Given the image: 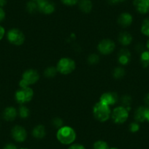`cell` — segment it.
I'll list each match as a JSON object with an SVG mask.
<instances>
[{"instance_id": "obj_36", "label": "cell", "mask_w": 149, "mask_h": 149, "mask_svg": "<svg viewBox=\"0 0 149 149\" xmlns=\"http://www.w3.org/2000/svg\"><path fill=\"white\" fill-rule=\"evenodd\" d=\"M146 119L148 120V121H149V107L146 108Z\"/></svg>"}, {"instance_id": "obj_9", "label": "cell", "mask_w": 149, "mask_h": 149, "mask_svg": "<svg viewBox=\"0 0 149 149\" xmlns=\"http://www.w3.org/2000/svg\"><path fill=\"white\" fill-rule=\"evenodd\" d=\"M11 134H12L13 138L17 142H24L27 136L25 129L20 126L14 127L11 131Z\"/></svg>"}, {"instance_id": "obj_21", "label": "cell", "mask_w": 149, "mask_h": 149, "mask_svg": "<svg viewBox=\"0 0 149 149\" xmlns=\"http://www.w3.org/2000/svg\"><path fill=\"white\" fill-rule=\"evenodd\" d=\"M141 31L144 35L149 37V18H146L143 21L141 26Z\"/></svg>"}, {"instance_id": "obj_38", "label": "cell", "mask_w": 149, "mask_h": 149, "mask_svg": "<svg viewBox=\"0 0 149 149\" xmlns=\"http://www.w3.org/2000/svg\"><path fill=\"white\" fill-rule=\"evenodd\" d=\"M145 102L149 106V93L148 94H146V96L145 97Z\"/></svg>"}, {"instance_id": "obj_5", "label": "cell", "mask_w": 149, "mask_h": 149, "mask_svg": "<svg viewBox=\"0 0 149 149\" xmlns=\"http://www.w3.org/2000/svg\"><path fill=\"white\" fill-rule=\"evenodd\" d=\"M8 40L10 43L15 45H21L24 43L25 37L22 31L17 29H10L8 33Z\"/></svg>"}, {"instance_id": "obj_29", "label": "cell", "mask_w": 149, "mask_h": 149, "mask_svg": "<svg viewBox=\"0 0 149 149\" xmlns=\"http://www.w3.org/2000/svg\"><path fill=\"white\" fill-rule=\"evenodd\" d=\"M99 61V56H98L95 55V54H93L91 55L88 58V62L91 63V64H96Z\"/></svg>"}, {"instance_id": "obj_42", "label": "cell", "mask_w": 149, "mask_h": 149, "mask_svg": "<svg viewBox=\"0 0 149 149\" xmlns=\"http://www.w3.org/2000/svg\"><path fill=\"white\" fill-rule=\"evenodd\" d=\"M110 149H118V148H110Z\"/></svg>"}, {"instance_id": "obj_7", "label": "cell", "mask_w": 149, "mask_h": 149, "mask_svg": "<svg viewBox=\"0 0 149 149\" xmlns=\"http://www.w3.org/2000/svg\"><path fill=\"white\" fill-rule=\"evenodd\" d=\"M129 116L128 110L124 107H118L113 111L112 118L116 124H123L127 120Z\"/></svg>"}, {"instance_id": "obj_14", "label": "cell", "mask_w": 149, "mask_h": 149, "mask_svg": "<svg viewBox=\"0 0 149 149\" xmlns=\"http://www.w3.org/2000/svg\"><path fill=\"white\" fill-rule=\"evenodd\" d=\"M17 116V111L14 107H7L3 113V117L6 121H13Z\"/></svg>"}, {"instance_id": "obj_23", "label": "cell", "mask_w": 149, "mask_h": 149, "mask_svg": "<svg viewBox=\"0 0 149 149\" xmlns=\"http://www.w3.org/2000/svg\"><path fill=\"white\" fill-rule=\"evenodd\" d=\"M93 149H110L108 147V145L107 144V143L104 141H102V140H99L97 141L94 144V147Z\"/></svg>"}, {"instance_id": "obj_33", "label": "cell", "mask_w": 149, "mask_h": 149, "mask_svg": "<svg viewBox=\"0 0 149 149\" xmlns=\"http://www.w3.org/2000/svg\"><path fill=\"white\" fill-rule=\"evenodd\" d=\"M5 18V13L2 8H0V22H2Z\"/></svg>"}, {"instance_id": "obj_4", "label": "cell", "mask_w": 149, "mask_h": 149, "mask_svg": "<svg viewBox=\"0 0 149 149\" xmlns=\"http://www.w3.org/2000/svg\"><path fill=\"white\" fill-rule=\"evenodd\" d=\"M57 71L63 74H67L73 72L75 69V63L69 58H63L59 60L57 64Z\"/></svg>"}, {"instance_id": "obj_31", "label": "cell", "mask_w": 149, "mask_h": 149, "mask_svg": "<svg viewBox=\"0 0 149 149\" xmlns=\"http://www.w3.org/2000/svg\"><path fill=\"white\" fill-rule=\"evenodd\" d=\"M53 123H54V125L57 127H61V125H62V121L59 118H55Z\"/></svg>"}, {"instance_id": "obj_35", "label": "cell", "mask_w": 149, "mask_h": 149, "mask_svg": "<svg viewBox=\"0 0 149 149\" xmlns=\"http://www.w3.org/2000/svg\"><path fill=\"white\" fill-rule=\"evenodd\" d=\"M3 149H17V148L13 144H8L4 147Z\"/></svg>"}, {"instance_id": "obj_12", "label": "cell", "mask_w": 149, "mask_h": 149, "mask_svg": "<svg viewBox=\"0 0 149 149\" xmlns=\"http://www.w3.org/2000/svg\"><path fill=\"white\" fill-rule=\"evenodd\" d=\"M134 6L141 14L149 13V0H134Z\"/></svg>"}, {"instance_id": "obj_16", "label": "cell", "mask_w": 149, "mask_h": 149, "mask_svg": "<svg viewBox=\"0 0 149 149\" xmlns=\"http://www.w3.org/2000/svg\"><path fill=\"white\" fill-rule=\"evenodd\" d=\"M146 107H140L136 110L134 113V118L137 122H143L146 119Z\"/></svg>"}, {"instance_id": "obj_37", "label": "cell", "mask_w": 149, "mask_h": 149, "mask_svg": "<svg viewBox=\"0 0 149 149\" xmlns=\"http://www.w3.org/2000/svg\"><path fill=\"white\" fill-rule=\"evenodd\" d=\"M123 1H124V0H109V2L112 4H116L118 2H123Z\"/></svg>"}, {"instance_id": "obj_25", "label": "cell", "mask_w": 149, "mask_h": 149, "mask_svg": "<svg viewBox=\"0 0 149 149\" xmlns=\"http://www.w3.org/2000/svg\"><path fill=\"white\" fill-rule=\"evenodd\" d=\"M19 114L20 116L23 118H27L29 115V109L27 107L22 106V107H20L19 109Z\"/></svg>"}, {"instance_id": "obj_28", "label": "cell", "mask_w": 149, "mask_h": 149, "mask_svg": "<svg viewBox=\"0 0 149 149\" xmlns=\"http://www.w3.org/2000/svg\"><path fill=\"white\" fill-rule=\"evenodd\" d=\"M131 101H132L131 98H130V97H128V96H125V97H123L122 102H123V104H124V105L125 106V107H124L125 108L127 109V107L130 105Z\"/></svg>"}, {"instance_id": "obj_18", "label": "cell", "mask_w": 149, "mask_h": 149, "mask_svg": "<svg viewBox=\"0 0 149 149\" xmlns=\"http://www.w3.org/2000/svg\"><path fill=\"white\" fill-rule=\"evenodd\" d=\"M79 8L82 12L89 13L92 9V3L90 0H81L79 2Z\"/></svg>"}, {"instance_id": "obj_19", "label": "cell", "mask_w": 149, "mask_h": 149, "mask_svg": "<svg viewBox=\"0 0 149 149\" xmlns=\"http://www.w3.org/2000/svg\"><path fill=\"white\" fill-rule=\"evenodd\" d=\"M32 135L35 138L41 139L45 137V127L42 125H38L33 130Z\"/></svg>"}, {"instance_id": "obj_20", "label": "cell", "mask_w": 149, "mask_h": 149, "mask_svg": "<svg viewBox=\"0 0 149 149\" xmlns=\"http://www.w3.org/2000/svg\"><path fill=\"white\" fill-rule=\"evenodd\" d=\"M140 62L144 67L149 66V51H144L140 56Z\"/></svg>"}, {"instance_id": "obj_41", "label": "cell", "mask_w": 149, "mask_h": 149, "mask_svg": "<svg viewBox=\"0 0 149 149\" xmlns=\"http://www.w3.org/2000/svg\"><path fill=\"white\" fill-rule=\"evenodd\" d=\"M35 2H40V1H42V0H34Z\"/></svg>"}, {"instance_id": "obj_32", "label": "cell", "mask_w": 149, "mask_h": 149, "mask_svg": "<svg viewBox=\"0 0 149 149\" xmlns=\"http://www.w3.org/2000/svg\"><path fill=\"white\" fill-rule=\"evenodd\" d=\"M68 149H86V148L84 146H82V145L74 144L70 146Z\"/></svg>"}, {"instance_id": "obj_30", "label": "cell", "mask_w": 149, "mask_h": 149, "mask_svg": "<svg viewBox=\"0 0 149 149\" xmlns=\"http://www.w3.org/2000/svg\"><path fill=\"white\" fill-rule=\"evenodd\" d=\"M63 4L66 5H69V6H72V5H74L75 4H77L79 0H61Z\"/></svg>"}, {"instance_id": "obj_22", "label": "cell", "mask_w": 149, "mask_h": 149, "mask_svg": "<svg viewBox=\"0 0 149 149\" xmlns=\"http://www.w3.org/2000/svg\"><path fill=\"white\" fill-rule=\"evenodd\" d=\"M26 9L31 13H35L36 11L38 10V8H37V3L35 1H31L29 2L26 5Z\"/></svg>"}, {"instance_id": "obj_8", "label": "cell", "mask_w": 149, "mask_h": 149, "mask_svg": "<svg viewBox=\"0 0 149 149\" xmlns=\"http://www.w3.org/2000/svg\"><path fill=\"white\" fill-rule=\"evenodd\" d=\"M98 49L101 54L107 55L111 54L115 49V44L110 40H103L99 44Z\"/></svg>"}, {"instance_id": "obj_24", "label": "cell", "mask_w": 149, "mask_h": 149, "mask_svg": "<svg viewBox=\"0 0 149 149\" xmlns=\"http://www.w3.org/2000/svg\"><path fill=\"white\" fill-rule=\"evenodd\" d=\"M57 72V69L54 68V67H48L45 70V76L48 77V78H51L54 77L56 74Z\"/></svg>"}, {"instance_id": "obj_3", "label": "cell", "mask_w": 149, "mask_h": 149, "mask_svg": "<svg viewBox=\"0 0 149 149\" xmlns=\"http://www.w3.org/2000/svg\"><path fill=\"white\" fill-rule=\"evenodd\" d=\"M39 74L34 70H28L24 73L22 79L20 81L21 88H26L29 85L34 84L39 80Z\"/></svg>"}, {"instance_id": "obj_15", "label": "cell", "mask_w": 149, "mask_h": 149, "mask_svg": "<svg viewBox=\"0 0 149 149\" xmlns=\"http://www.w3.org/2000/svg\"><path fill=\"white\" fill-rule=\"evenodd\" d=\"M131 54L129 52L128 50L122 49L118 54V61L121 64H127L130 61Z\"/></svg>"}, {"instance_id": "obj_43", "label": "cell", "mask_w": 149, "mask_h": 149, "mask_svg": "<svg viewBox=\"0 0 149 149\" xmlns=\"http://www.w3.org/2000/svg\"><path fill=\"white\" fill-rule=\"evenodd\" d=\"M21 149H27V148H21Z\"/></svg>"}, {"instance_id": "obj_34", "label": "cell", "mask_w": 149, "mask_h": 149, "mask_svg": "<svg viewBox=\"0 0 149 149\" xmlns=\"http://www.w3.org/2000/svg\"><path fill=\"white\" fill-rule=\"evenodd\" d=\"M5 29L3 28L2 26H0V40L3 38L4 35H5Z\"/></svg>"}, {"instance_id": "obj_40", "label": "cell", "mask_w": 149, "mask_h": 149, "mask_svg": "<svg viewBox=\"0 0 149 149\" xmlns=\"http://www.w3.org/2000/svg\"><path fill=\"white\" fill-rule=\"evenodd\" d=\"M146 47H147V49H148V51H149V40H148L147 43H146Z\"/></svg>"}, {"instance_id": "obj_6", "label": "cell", "mask_w": 149, "mask_h": 149, "mask_svg": "<svg viewBox=\"0 0 149 149\" xmlns=\"http://www.w3.org/2000/svg\"><path fill=\"white\" fill-rule=\"evenodd\" d=\"M34 92L32 89L29 87L26 88H21L15 93V100L18 103L24 104V103L28 102L32 99Z\"/></svg>"}, {"instance_id": "obj_2", "label": "cell", "mask_w": 149, "mask_h": 149, "mask_svg": "<svg viewBox=\"0 0 149 149\" xmlns=\"http://www.w3.org/2000/svg\"><path fill=\"white\" fill-rule=\"evenodd\" d=\"M93 113H94V116L96 119L102 121V122H104V121H107L110 117V110L108 105L101 102H99L94 105Z\"/></svg>"}, {"instance_id": "obj_17", "label": "cell", "mask_w": 149, "mask_h": 149, "mask_svg": "<svg viewBox=\"0 0 149 149\" xmlns=\"http://www.w3.org/2000/svg\"><path fill=\"white\" fill-rule=\"evenodd\" d=\"M132 40V37L131 34L128 32H123L119 34L118 37V41L120 43L124 45H128L131 43Z\"/></svg>"}, {"instance_id": "obj_11", "label": "cell", "mask_w": 149, "mask_h": 149, "mask_svg": "<svg viewBox=\"0 0 149 149\" xmlns=\"http://www.w3.org/2000/svg\"><path fill=\"white\" fill-rule=\"evenodd\" d=\"M118 100V97L116 93L113 92H107L104 93L100 97V101L101 102L107 104V105H113L115 104Z\"/></svg>"}, {"instance_id": "obj_1", "label": "cell", "mask_w": 149, "mask_h": 149, "mask_svg": "<svg viewBox=\"0 0 149 149\" xmlns=\"http://www.w3.org/2000/svg\"><path fill=\"white\" fill-rule=\"evenodd\" d=\"M57 139L61 143L69 145L72 143L76 138V133L72 128L70 127H61L56 134Z\"/></svg>"}, {"instance_id": "obj_13", "label": "cell", "mask_w": 149, "mask_h": 149, "mask_svg": "<svg viewBox=\"0 0 149 149\" xmlns=\"http://www.w3.org/2000/svg\"><path fill=\"white\" fill-rule=\"evenodd\" d=\"M118 21V24L122 26H128L131 25V24L132 23V16L130 13H124L120 15Z\"/></svg>"}, {"instance_id": "obj_10", "label": "cell", "mask_w": 149, "mask_h": 149, "mask_svg": "<svg viewBox=\"0 0 149 149\" xmlns=\"http://www.w3.org/2000/svg\"><path fill=\"white\" fill-rule=\"evenodd\" d=\"M37 3L38 10L44 14H51L55 10V6L54 4L47 0H42L40 2H37Z\"/></svg>"}, {"instance_id": "obj_26", "label": "cell", "mask_w": 149, "mask_h": 149, "mask_svg": "<svg viewBox=\"0 0 149 149\" xmlns=\"http://www.w3.org/2000/svg\"><path fill=\"white\" fill-rule=\"evenodd\" d=\"M124 71L121 68H116L113 72V75L116 78H120L124 76Z\"/></svg>"}, {"instance_id": "obj_27", "label": "cell", "mask_w": 149, "mask_h": 149, "mask_svg": "<svg viewBox=\"0 0 149 149\" xmlns=\"http://www.w3.org/2000/svg\"><path fill=\"white\" fill-rule=\"evenodd\" d=\"M139 129H140V126L137 122H133L130 125V130L132 132H137Z\"/></svg>"}, {"instance_id": "obj_39", "label": "cell", "mask_w": 149, "mask_h": 149, "mask_svg": "<svg viewBox=\"0 0 149 149\" xmlns=\"http://www.w3.org/2000/svg\"><path fill=\"white\" fill-rule=\"evenodd\" d=\"M7 3V0H0V8L5 6Z\"/></svg>"}]
</instances>
